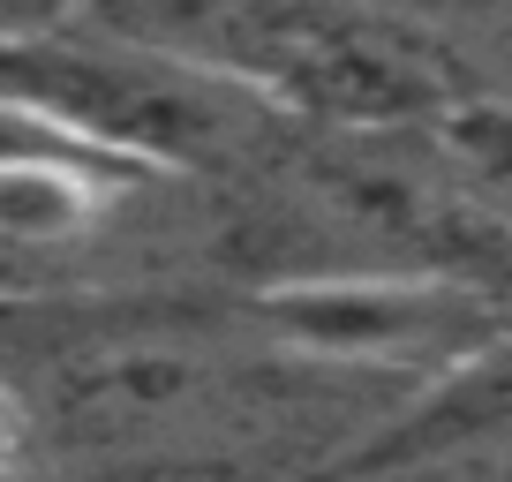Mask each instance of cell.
Masks as SVG:
<instances>
[{
    "mask_svg": "<svg viewBox=\"0 0 512 482\" xmlns=\"http://www.w3.org/2000/svg\"><path fill=\"white\" fill-rule=\"evenodd\" d=\"M0 83H16L46 113H61L98 151L144 166L159 181H234L287 159L294 121L272 91L226 76V68L181 61V53L136 46V38L91 31H0Z\"/></svg>",
    "mask_w": 512,
    "mask_h": 482,
    "instance_id": "1",
    "label": "cell"
},
{
    "mask_svg": "<svg viewBox=\"0 0 512 482\" xmlns=\"http://www.w3.org/2000/svg\"><path fill=\"white\" fill-rule=\"evenodd\" d=\"M249 309L272 347L400 400H415L497 332H512V287L467 272H392V264L294 272L272 279Z\"/></svg>",
    "mask_w": 512,
    "mask_h": 482,
    "instance_id": "2",
    "label": "cell"
},
{
    "mask_svg": "<svg viewBox=\"0 0 512 482\" xmlns=\"http://www.w3.org/2000/svg\"><path fill=\"white\" fill-rule=\"evenodd\" d=\"M490 445H512V332H497L460 370H445L407 407H392V422L377 430L369 452H354V467L377 475V467L460 460V452H490Z\"/></svg>",
    "mask_w": 512,
    "mask_h": 482,
    "instance_id": "3",
    "label": "cell"
},
{
    "mask_svg": "<svg viewBox=\"0 0 512 482\" xmlns=\"http://www.w3.org/2000/svg\"><path fill=\"white\" fill-rule=\"evenodd\" d=\"M437 144L452 151L475 204L512 234V106H452L437 121Z\"/></svg>",
    "mask_w": 512,
    "mask_h": 482,
    "instance_id": "4",
    "label": "cell"
},
{
    "mask_svg": "<svg viewBox=\"0 0 512 482\" xmlns=\"http://www.w3.org/2000/svg\"><path fill=\"white\" fill-rule=\"evenodd\" d=\"M23 452H31V407H23L16 377L0 370V482L23 467Z\"/></svg>",
    "mask_w": 512,
    "mask_h": 482,
    "instance_id": "5",
    "label": "cell"
},
{
    "mask_svg": "<svg viewBox=\"0 0 512 482\" xmlns=\"http://www.w3.org/2000/svg\"><path fill=\"white\" fill-rule=\"evenodd\" d=\"M8 482H16V475H8Z\"/></svg>",
    "mask_w": 512,
    "mask_h": 482,
    "instance_id": "6",
    "label": "cell"
}]
</instances>
